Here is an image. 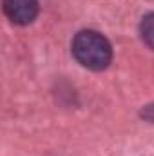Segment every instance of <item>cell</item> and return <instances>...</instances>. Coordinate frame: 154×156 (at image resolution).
Returning <instances> with one entry per match:
<instances>
[{
  "label": "cell",
  "instance_id": "3",
  "mask_svg": "<svg viewBox=\"0 0 154 156\" xmlns=\"http://www.w3.org/2000/svg\"><path fill=\"white\" fill-rule=\"evenodd\" d=\"M140 35H142V40L154 51V13H149L147 16H143L140 24Z\"/></svg>",
  "mask_w": 154,
  "mask_h": 156
},
{
  "label": "cell",
  "instance_id": "4",
  "mask_svg": "<svg viewBox=\"0 0 154 156\" xmlns=\"http://www.w3.org/2000/svg\"><path fill=\"white\" fill-rule=\"evenodd\" d=\"M142 116L145 118V120H149V122H152V123H154V104L147 105V107L142 111Z\"/></svg>",
  "mask_w": 154,
  "mask_h": 156
},
{
  "label": "cell",
  "instance_id": "1",
  "mask_svg": "<svg viewBox=\"0 0 154 156\" xmlns=\"http://www.w3.org/2000/svg\"><path fill=\"white\" fill-rule=\"evenodd\" d=\"M71 49H73V56L83 67L91 71H102L113 60V47L109 40L102 33L93 29L80 31L73 38Z\"/></svg>",
  "mask_w": 154,
  "mask_h": 156
},
{
  "label": "cell",
  "instance_id": "2",
  "mask_svg": "<svg viewBox=\"0 0 154 156\" xmlns=\"http://www.w3.org/2000/svg\"><path fill=\"white\" fill-rule=\"evenodd\" d=\"M38 0H4L5 16L16 26H27L38 16Z\"/></svg>",
  "mask_w": 154,
  "mask_h": 156
}]
</instances>
